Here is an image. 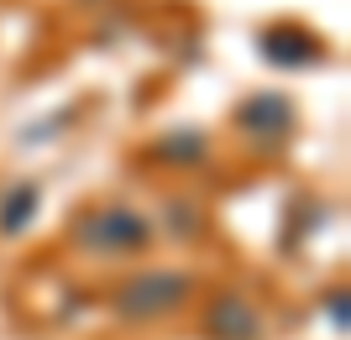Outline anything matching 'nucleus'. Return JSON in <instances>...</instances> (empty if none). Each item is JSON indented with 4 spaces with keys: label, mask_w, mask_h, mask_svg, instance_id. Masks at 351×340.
Listing matches in <instances>:
<instances>
[{
    "label": "nucleus",
    "mask_w": 351,
    "mask_h": 340,
    "mask_svg": "<svg viewBox=\"0 0 351 340\" xmlns=\"http://www.w3.org/2000/svg\"><path fill=\"white\" fill-rule=\"evenodd\" d=\"M162 236H173V241H199V236H205V205H199V199H189V194L162 199Z\"/></svg>",
    "instance_id": "obj_8"
},
{
    "label": "nucleus",
    "mask_w": 351,
    "mask_h": 340,
    "mask_svg": "<svg viewBox=\"0 0 351 340\" xmlns=\"http://www.w3.org/2000/svg\"><path fill=\"white\" fill-rule=\"evenodd\" d=\"M236 131L247 136L257 152H283L293 142V126H299V110L283 89H257L247 100L236 105Z\"/></svg>",
    "instance_id": "obj_3"
},
{
    "label": "nucleus",
    "mask_w": 351,
    "mask_h": 340,
    "mask_svg": "<svg viewBox=\"0 0 351 340\" xmlns=\"http://www.w3.org/2000/svg\"><path fill=\"white\" fill-rule=\"evenodd\" d=\"M320 314H325V325L336 330V335H346V330H351V298H346V288H325V293H320Z\"/></svg>",
    "instance_id": "obj_9"
},
{
    "label": "nucleus",
    "mask_w": 351,
    "mask_h": 340,
    "mask_svg": "<svg viewBox=\"0 0 351 340\" xmlns=\"http://www.w3.org/2000/svg\"><path fill=\"white\" fill-rule=\"evenodd\" d=\"M69 116H73V110H58V116H47V120H27V126H21V147H32V142H53V136H58V126H63Z\"/></svg>",
    "instance_id": "obj_10"
},
{
    "label": "nucleus",
    "mask_w": 351,
    "mask_h": 340,
    "mask_svg": "<svg viewBox=\"0 0 351 340\" xmlns=\"http://www.w3.org/2000/svg\"><path fill=\"white\" fill-rule=\"evenodd\" d=\"M257 58L267 68H289V74H304L315 63H325V42L299 21H273V27L257 31Z\"/></svg>",
    "instance_id": "obj_5"
},
{
    "label": "nucleus",
    "mask_w": 351,
    "mask_h": 340,
    "mask_svg": "<svg viewBox=\"0 0 351 340\" xmlns=\"http://www.w3.org/2000/svg\"><path fill=\"white\" fill-rule=\"evenodd\" d=\"M194 293H199V283L184 267H142L132 278H121V288L110 293V309L126 325H152V319L178 314Z\"/></svg>",
    "instance_id": "obj_1"
},
{
    "label": "nucleus",
    "mask_w": 351,
    "mask_h": 340,
    "mask_svg": "<svg viewBox=\"0 0 351 340\" xmlns=\"http://www.w3.org/2000/svg\"><path fill=\"white\" fill-rule=\"evenodd\" d=\"M152 157L158 163H173V168H199L210 157V136L199 126H173V131H162L152 142Z\"/></svg>",
    "instance_id": "obj_7"
},
{
    "label": "nucleus",
    "mask_w": 351,
    "mask_h": 340,
    "mask_svg": "<svg viewBox=\"0 0 351 340\" xmlns=\"http://www.w3.org/2000/svg\"><path fill=\"white\" fill-rule=\"evenodd\" d=\"M37 215H43V183L37 178H21L0 194V236H27Z\"/></svg>",
    "instance_id": "obj_6"
},
{
    "label": "nucleus",
    "mask_w": 351,
    "mask_h": 340,
    "mask_svg": "<svg viewBox=\"0 0 351 340\" xmlns=\"http://www.w3.org/2000/svg\"><path fill=\"white\" fill-rule=\"evenodd\" d=\"M199 330H205V340H263L267 319H263V309H257L241 288H215V293L205 298Z\"/></svg>",
    "instance_id": "obj_4"
},
{
    "label": "nucleus",
    "mask_w": 351,
    "mask_h": 340,
    "mask_svg": "<svg viewBox=\"0 0 351 340\" xmlns=\"http://www.w3.org/2000/svg\"><path fill=\"white\" fill-rule=\"evenodd\" d=\"M73 246L89 262H121L152 246V220L132 205H95L73 220Z\"/></svg>",
    "instance_id": "obj_2"
}]
</instances>
